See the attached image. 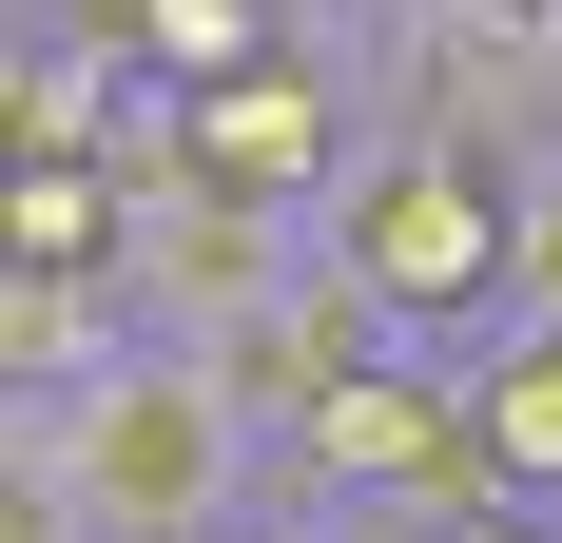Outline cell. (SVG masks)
Instances as JSON below:
<instances>
[{
  "mask_svg": "<svg viewBox=\"0 0 562 543\" xmlns=\"http://www.w3.org/2000/svg\"><path fill=\"white\" fill-rule=\"evenodd\" d=\"M116 350H136V291L116 272H20L0 253V408H78Z\"/></svg>",
  "mask_w": 562,
  "mask_h": 543,
  "instance_id": "5b68a950",
  "label": "cell"
},
{
  "mask_svg": "<svg viewBox=\"0 0 562 543\" xmlns=\"http://www.w3.org/2000/svg\"><path fill=\"white\" fill-rule=\"evenodd\" d=\"M311 272H349V291L389 311V350H447L465 369V350L524 311V156L389 117V136L349 156V195L311 214Z\"/></svg>",
  "mask_w": 562,
  "mask_h": 543,
  "instance_id": "6da1fadb",
  "label": "cell"
},
{
  "mask_svg": "<svg viewBox=\"0 0 562 543\" xmlns=\"http://www.w3.org/2000/svg\"><path fill=\"white\" fill-rule=\"evenodd\" d=\"M407 543H562V505H505V486H465V505H427Z\"/></svg>",
  "mask_w": 562,
  "mask_h": 543,
  "instance_id": "30bf717a",
  "label": "cell"
},
{
  "mask_svg": "<svg viewBox=\"0 0 562 543\" xmlns=\"http://www.w3.org/2000/svg\"><path fill=\"white\" fill-rule=\"evenodd\" d=\"M349 156H369V78H349L330 40H291L272 78H233V98H194V136H175V175H214L233 214H272V233H311L349 195Z\"/></svg>",
  "mask_w": 562,
  "mask_h": 543,
  "instance_id": "277c9868",
  "label": "cell"
},
{
  "mask_svg": "<svg viewBox=\"0 0 562 543\" xmlns=\"http://www.w3.org/2000/svg\"><path fill=\"white\" fill-rule=\"evenodd\" d=\"M116 233H136V175L116 156H20L0 175V253L20 272H116Z\"/></svg>",
  "mask_w": 562,
  "mask_h": 543,
  "instance_id": "52a82bcc",
  "label": "cell"
},
{
  "mask_svg": "<svg viewBox=\"0 0 562 543\" xmlns=\"http://www.w3.org/2000/svg\"><path fill=\"white\" fill-rule=\"evenodd\" d=\"M465 486H485V428H465L447 350L330 369L311 408H291V446H272V505H311V524H427V505H465Z\"/></svg>",
  "mask_w": 562,
  "mask_h": 543,
  "instance_id": "3957f363",
  "label": "cell"
},
{
  "mask_svg": "<svg viewBox=\"0 0 562 543\" xmlns=\"http://www.w3.org/2000/svg\"><path fill=\"white\" fill-rule=\"evenodd\" d=\"M505 330H562V156H524V311Z\"/></svg>",
  "mask_w": 562,
  "mask_h": 543,
  "instance_id": "9c48e42d",
  "label": "cell"
},
{
  "mask_svg": "<svg viewBox=\"0 0 562 543\" xmlns=\"http://www.w3.org/2000/svg\"><path fill=\"white\" fill-rule=\"evenodd\" d=\"M0 428H40L116 543H233L252 505H272V428L233 408L214 350H156V330H136L78 408H0Z\"/></svg>",
  "mask_w": 562,
  "mask_h": 543,
  "instance_id": "7a4b0ae2",
  "label": "cell"
},
{
  "mask_svg": "<svg viewBox=\"0 0 562 543\" xmlns=\"http://www.w3.org/2000/svg\"><path fill=\"white\" fill-rule=\"evenodd\" d=\"M465 428H485L505 505H562V330H485L465 350Z\"/></svg>",
  "mask_w": 562,
  "mask_h": 543,
  "instance_id": "8992f818",
  "label": "cell"
},
{
  "mask_svg": "<svg viewBox=\"0 0 562 543\" xmlns=\"http://www.w3.org/2000/svg\"><path fill=\"white\" fill-rule=\"evenodd\" d=\"M233 543H330V524H311V505H252V524H233Z\"/></svg>",
  "mask_w": 562,
  "mask_h": 543,
  "instance_id": "8fae6325",
  "label": "cell"
},
{
  "mask_svg": "<svg viewBox=\"0 0 562 543\" xmlns=\"http://www.w3.org/2000/svg\"><path fill=\"white\" fill-rule=\"evenodd\" d=\"M0 543H116L98 505H78V466H58L40 428H0Z\"/></svg>",
  "mask_w": 562,
  "mask_h": 543,
  "instance_id": "ba28073f",
  "label": "cell"
}]
</instances>
